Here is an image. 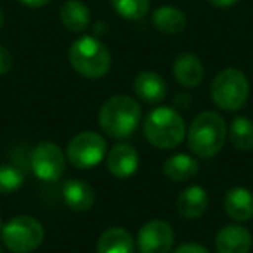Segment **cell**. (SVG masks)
<instances>
[{
  "instance_id": "6da1fadb",
  "label": "cell",
  "mask_w": 253,
  "mask_h": 253,
  "mask_svg": "<svg viewBox=\"0 0 253 253\" xmlns=\"http://www.w3.org/2000/svg\"><path fill=\"white\" fill-rule=\"evenodd\" d=\"M141 116L142 109L137 99L118 94L102 102L97 120L106 135L113 139H125L137 130Z\"/></svg>"
},
{
  "instance_id": "7a4b0ae2",
  "label": "cell",
  "mask_w": 253,
  "mask_h": 253,
  "mask_svg": "<svg viewBox=\"0 0 253 253\" xmlns=\"http://www.w3.org/2000/svg\"><path fill=\"white\" fill-rule=\"evenodd\" d=\"M227 139V125L224 116L215 111H201L191 122L187 130V146L198 158H213L222 151Z\"/></svg>"
},
{
  "instance_id": "3957f363",
  "label": "cell",
  "mask_w": 253,
  "mask_h": 253,
  "mask_svg": "<svg viewBox=\"0 0 253 253\" xmlns=\"http://www.w3.org/2000/svg\"><path fill=\"white\" fill-rule=\"evenodd\" d=\"M142 132L155 148L173 149L186 137V123L173 108L158 106L144 118Z\"/></svg>"
},
{
  "instance_id": "277c9868",
  "label": "cell",
  "mask_w": 253,
  "mask_h": 253,
  "mask_svg": "<svg viewBox=\"0 0 253 253\" xmlns=\"http://www.w3.org/2000/svg\"><path fill=\"white\" fill-rule=\"evenodd\" d=\"M68 61L80 77L97 80L108 75L111 68V54L99 39L85 35L77 39L68 50Z\"/></svg>"
},
{
  "instance_id": "5b68a950",
  "label": "cell",
  "mask_w": 253,
  "mask_h": 253,
  "mask_svg": "<svg viewBox=\"0 0 253 253\" xmlns=\"http://www.w3.org/2000/svg\"><path fill=\"white\" fill-rule=\"evenodd\" d=\"M250 97V82L238 68H225L211 82V101L222 111H238L245 108Z\"/></svg>"
},
{
  "instance_id": "8992f818",
  "label": "cell",
  "mask_w": 253,
  "mask_h": 253,
  "mask_svg": "<svg viewBox=\"0 0 253 253\" xmlns=\"http://www.w3.org/2000/svg\"><path fill=\"white\" fill-rule=\"evenodd\" d=\"M2 243L12 253H32L43 243V225L30 215H18L5 222L2 231Z\"/></svg>"
},
{
  "instance_id": "52a82bcc",
  "label": "cell",
  "mask_w": 253,
  "mask_h": 253,
  "mask_svg": "<svg viewBox=\"0 0 253 253\" xmlns=\"http://www.w3.org/2000/svg\"><path fill=\"white\" fill-rule=\"evenodd\" d=\"M108 146L102 135L97 132H80L77 134L66 148V160L75 169L87 170L97 167L106 158Z\"/></svg>"
},
{
  "instance_id": "ba28073f",
  "label": "cell",
  "mask_w": 253,
  "mask_h": 253,
  "mask_svg": "<svg viewBox=\"0 0 253 253\" xmlns=\"http://www.w3.org/2000/svg\"><path fill=\"white\" fill-rule=\"evenodd\" d=\"M30 167L37 179L43 182H56L66 169V155L56 142H39L30 156Z\"/></svg>"
},
{
  "instance_id": "9c48e42d",
  "label": "cell",
  "mask_w": 253,
  "mask_h": 253,
  "mask_svg": "<svg viewBox=\"0 0 253 253\" xmlns=\"http://www.w3.org/2000/svg\"><path fill=\"white\" fill-rule=\"evenodd\" d=\"M175 234L169 222L149 220L137 232V250L141 253H170Z\"/></svg>"
},
{
  "instance_id": "30bf717a",
  "label": "cell",
  "mask_w": 253,
  "mask_h": 253,
  "mask_svg": "<svg viewBox=\"0 0 253 253\" xmlns=\"http://www.w3.org/2000/svg\"><path fill=\"white\" fill-rule=\"evenodd\" d=\"M106 165L111 175L118 179H128L132 177L139 169V155L134 146L120 142L109 149L106 156Z\"/></svg>"
},
{
  "instance_id": "8fae6325",
  "label": "cell",
  "mask_w": 253,
  "mask_h": 253,
  "mask_svg": "<svg viewBox=\"0 0 253 253\" xmlns=\"http://www.w3.org/2000/svg\"><path fill=\"white\" fill-rule=\"evenodd\" d=\"M253 245L252 232L239 224H229L215 238L217 253H250Z\"/></svg>"
},
{
  "instance_id": "7c38bea8",
  "label": "cell",
  "mask_w": 253,
  "mask_h": 253,
  "mask_svg": "<svg viewBox=\"0 0 253 253\" xmlns=\"http://www.w3.org/2000/svg\"><path fill=\"white\" fill-rule=\"evenodd\" d=\"M134 92L146 104H160L167 97V84L156 71H141L134 80Z\"/></svg>"
},
{
  "instance_id": "4fadbf2b",
  "label": "cell",
  "mask_w": 253,
  "mask_h": 253,
  "mask_svg": "<svg viewBox=\"0 0 253 253\" xmlns=\"http://www.w3.org/2000/svg\"><path fill=\"white\" fill-rule=\"evenodd\" d=\"M173 77H175L177 84L182 85L186 88H194L203 82L205 77V68L200 57L194 56L191 52L179 54L173 63Z\"/></svg>"
},
{
  "instance_id": "5bb4252c",
  "label": "cell",
  "mask_w": 253,
  "mask_h": 253,
  "mask_svg": "<svg viewBox=\"0 0 253 253\" xmlns=\"http://www.w3.org/2000/svg\"><path fill=\"white\" fill-rule=\"evenodd\" d=\"M224 210L232 220L248 222L253 218V194L246 187L236 186L225 193Z\"/></svg>"
},
{
  "instance_id": "9a60e30c",
  "label": "cell",
  "mask_w": 253,
  "mask_h": 253,
  "mask_svg": "<svg viewBox=\"0 0 253 253\" xmlns=\"http://www.w3.org/2000/svg\"><path fill=\"white\" fill-rule=\"evenodd\" d=\"M63 200L66 207L73 211H87L95 201V193L92 186L85 180L71 179L63 186Z\"/></svg>"
},
{
  "instance_id": "2e32d148",
  "label": "cell",
  "mask_w": 253,
  "mask_h": 253,
  "mask_svg": "<svg viewBox=\"0 0 253 253\" xmlns=\"http://www.w3.org/2000/svg\"><path fill=\"white\" fill-rule=\"evenodd\" d=\"M208 208V194L201 186H189L179 194L177 211L182 218L194 220L203 217Z\"/></svg>"
},
{
  "instance_id": "e0dca14e",
  "label": "cell",
  "mask_w": 253,
  "mask_h": 253,
  "mask_svg": "<svg viewBox=\"0 0 253 253\" xmlns=\"http://www.w3.org/2000/svg\"><path fill=\"white\" fill-rule=\"evenodd\" d=\"M95 253H135V241L123 227H109L99 236Z\"/></svg>"
},
{
  "instance_id": "ac0fdd59",
  "label": "cell",
  "mask_w": 253,
  "mask_h": 253,
  "mask_svg": "<svg viewBox=\"0 0 253 253\" xmlns=\"http://www.w3.org/2000/svg\"><path fill=\"white\" fill-rule=\"evenodd\" d=\"M200 172V163L194 156L186 155V153H179L173 155L163 163V173L167 179L172 182H186V180L193 179Z\"/></svg>"
},
{
  "instance_id": "d6986e66",
  "label": "cell",
  "mask_w": 253,
  "mask_h": 253,
  "mask_svg": "<svg viewBox=\"0 0 253 253\" xmlns=\"http://www.w3.org/2000/svg\"><path fill=\"white\" fill-rule=\"evenodd\" d=\"M59 18L63 26L68 32L73 33H82L88 28L90 25V12L88 7L80 2V0H66L63 5H61Z\"/></svg>"
},
{
  "instance_id": "ffe728a7",
  "label": "cell",
  "mask_w": 253,
  "mask_h": 253,
  "mask_svg": "<svg viewBox=\"0 0 253 253\" xmlns=\"http://www.w3.org/2000/svg\"><path fill=\"white\" fill-rule=\"evenodd\" d=\"M151 21L158 32L165 33V35H177V33L184 32L187 25V18L179 7L173 5H162V7L155 9L151 16Z\"/></svg>"
},
{
  "instance_id": "44dd1931",
  "label": "cell",
  "mask_w": 253,
  "mask_h": 253,
  "mask_svg": "<svg viewBox=\"0 0 253 253\" xmlns=\"http://www.w3.org/2000/svg\"><path fill=\"white\" fill-rule=\"evenodd\" d=\"M229 137L236 149L241 151L253 149V122L245 116H236L229 128Z\"/></svg>"
},
{
  "instance_id": "7402d4cb",
  "label": "cell",
  "mask_w": 253,
  "mask_h": 253,
  "mask_svg": "<svg viewBox=\"0 0 253 253\" xmlns=\"http://www.w3.org/2000/svg\"><path fill=\"white\" fill-rule=\"evenodd\" d=\"M111 5L116 14L122 16L123 19L137 21L149 12L151 2L149 0H111Z\"/></svg>"
},
{
  "instance_id": "603a6c76",
  "label": "cell",
  "mask_w": 253,
  "mask_h": 253,
  "mask_svg": "<svg viewBox=\"0 0 253 253\" xmlns=\"http://www.w3.org/2000/svg\"><path fill=\"white\" fill-rule=\"evenodd\" d=\"M25 184V175L18 167L2 165L0 167V194H11L21 189Z\"/></svg>"
},
{
  "instance_id": "cb8c5ba5",
  "label": "cell",
  "mask_w": 253,
  "mask_h": 253,
  "mask_svg": "<svg viewBox=\"0 0 253 253\" xmlns=\"http://www.w3.org/2000/svg\"><path fill=\"white\" fill-rule=\"evenodd\" d=\"M14 66V57H12V52L7 49V47L0 45V77L2 75H7L9 71Z\"/></svg>"
},
{
  "instance_id": "d4e9b609",
  "label": "cell",
  "mask_w": 253,
  "mask_h": 253,
  "mask_svg": "<svg viewBox=\"0 0 253 253\" xmlns=\"http://www.w3.org/2000/svg\"><path fill=\"white\" fill-rule=\"evenodd\" d=\"M173 253H210L203 245H198V243H184Z\"/></svg>"
},
{
  "instance_id": "484cf974",
  "label": "cell",
  "mask_w": 253,
  "mask_h": 253,
  "mask_svg": "<svg viewBox=\"0 0 253 253\" xmlns=\"http://www.w3.org/2000/svg\"><path fill=\"white\" fill-rule=\"evenodd\" d=\"M19 2L30 9H40V7H43V5L49 4L50 0H19Z\"/></svg>"
},
{
  "instance_id": "4316f807",
  "label": "cell",
  "mask_w": 253,
  "mask_h": 253,
  "mask_svg": "<svg viewBox=\"0 0 253 253\" xmlns=\"http://www.w3.org/2000/svg\"><path fill=\"white\" fill-rule=\"evenodd\" d=\"M207 2L210 5H213V7L225 9V7H231V5H234L236 2H239V0H207Z\"/></svg>"
},
{
  "instance_id": "83f0119b",
  "label": "cell",
  "mask_w": 253,
  "mask_h": 253,
  "mask_svg": "<svg viewBox=\"0 0 253 253\" xmlns=\"http://www.w3.org/2000/svg\"><path fill=\"white\" fill-rule=\"evenodd\" d=\"M4 26V12H2V7H0V30Z\"/></svg>"
},
{
  "instance_id": "f1b7e54d",
  "label": "cell",
  "mask_w": 253,
  "mask_h": 253,
  "mask_svg": "<svg viewBox=\"0 0 253 253\" xmlns=\"http://www.w3.org/2000/svg\"><path fill=\"white\" fill-rule=\"evenodd\" d=\"M2 227H4V220H2V217H0V231H2Z\"/></svg>"
},
{
  "instance_id": "f546056e",
  "label": "cell",
  "mask_w": 253,
  "mask_h": 253,
  "mask_svg": "<svg viewBox=\"0 0 253 253\" xmlns=\"http://www.w3.org/2000/svg\"><path fill=\"white\" fill-rule=\"evenodd\" d=\"M0 253H2V246H0Z\"/></svg>"
}]
</instances>
